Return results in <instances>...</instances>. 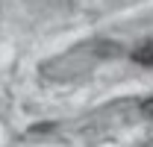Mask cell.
I'll list each match as a JSON object with an SVG mask.
<instances>
[{
  "instance_id": "1",
  "label": "cell",
  "mask_w": 153,
  "mask_h": 147,
  "mask_svg": "<svg viewBox=\"0 0 153 147\" xmlns=\"http://www.w3.org/2000/svg\"><path fill=\"white\" fill-rule=\"evenodd\" d=\"M133 62H138V65H153V38H147L144 44H138L133 50Z\"/></svg>"
},
{
  "instance_id": "2",
  "label": "cell",
  "mask_w": 153,
  "mask_h": 147,
  "mask_svg": "<svg viewBox=\"0 0 153 147\" xmlns=\"http://www.w3.org/2000/svg\"><path fill=\"white\" fill-rule=\"evenodd\" d=\"M141 115H147V118H153V97H147V100H141Z\"/></svg>"
}]
</instances>
